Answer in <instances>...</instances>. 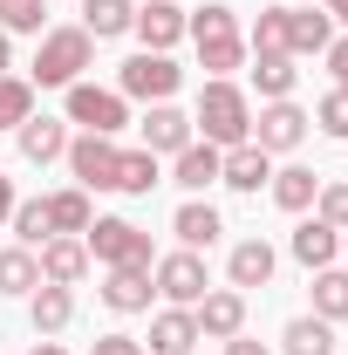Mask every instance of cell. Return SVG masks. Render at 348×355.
Segmentation results:
<instances>
[{"instance_id":"1","label":"cell","mask_w":348,"mask_h":355,"mask_svg":"<svg viewBox=\"0 0 348 355\" xmlns=\"http://www.w3.org/2000/svg\"><path fill=\"white\" fill-rule=\"evenodd\" d=\"M335 42V21L314 14V7H266L260 28H253V55H321Z\"/></svg>"},{"instance_id":"2","label":"cell","mask_w":348,"mask_h":355,"mask_svg":"<svg viewBox=\"0 0 348 355\" xmlns=\"http://www.w3.org/2000/svg\"><path fill=\"white\" fill-rule=\"evenodd\" d=\"M184 35L198 42V69H205V76L246 69V35H239V14H232L225 0H205L198 14H184Z\"/></svg>"},{"instance_id":"3","label":"cell","mask_w":348,"mask_h":355,"mask_svg":"<svg viewBox=\"0 0 348 355\" xmlns=\"http://www.w3.org/2000/svg\"><path fill=\"white\" fill-rule=\"evenodd\" d=\"M191 130H205V144H218V150L253 144V103H246V89L232 83V76H212V83L198 89V116H191Z\"/></svg>"},{"instance_id":"4","label":"cell","mask_w":348,"mask_h":355,"mask_svg":"<svg viewBox=\"0 0 348 355\" xmlns=\"http://www.w3.org/2000/svg\"><path fill=\"white\" fill-rule=\"evenodd\" d=\"M89 62H96L89 28H48L42 48H35V69H28V83H35V89H69V83H82Z\"/></svg>"},{"instance_id":"5","label":"cell","mask_w":348,"mask_h":355,"mask_svg":"<svg viewBox=\"0 0 348 355\" xmlns=\"http://www.w3.org/2000/svg\"><path fill=\"white\" fill-rule=\"evenodd\" d=\"M150 287L171 301V308H198L205 294H212V273H205V253H191V246H177L164 260H150Z\"/></svg>"},{"instance_id":"6","label":"cell","mask_w":348,"mask_h":355,"mask_svg":"<svg viewBox=\"0 0 348 355\" xmlns=\"http://www.w3.org/2000/svg\"><path fill=\"white\" fill-rule=\"evenodd\" d=\"M177 83H184V69H177L171 55H150V48L116 69V96H123V103H171Z\"/></svg>"},{"instance_id":"7","label":"cell","mask_w":348,"mask_h":355,"mask_svg":"<svg viewBox=\"0 0 348 355\" xmlns=\"http://www.w3.org/2000/svg\"><path fill=\"white\" fill-rule=\"evenodd\" d=\"M82 246H89V260H103V266H150L157 253H150V232L130 219H96L82 232Z\"/></svg>"},{"instance_id":"8","label":"cell","mask_w":348,"mask_h":355,"mask_svg":"<svg viewBox=\"0 0 348 355\" xmlns=\"http://www.w3.org/2000/svg\"><path fill=\"white\" fill-rule=\"evenodd\" d=\"M69 123H82L89 137H116L130 123V103L116 89H96V83H69Z\"/></svg>"},{"instance_id":"9","label":"cell","mask_w":348,"mask_h":355,"mask_svg":"<svg viewBox=\"0 0 348 355\" xmlns=\"http://www.w3.org/2000/svg\"><path fill=\"white\" fill-rule=\"evenodd\" d=\"M69 171H76V184L82 191H116V164H123V150H116V137H69Z\"/></svg>"},{"instance_id":"10","label":"cell","mask_w":348,"mask_h":355,"mask_svg":"<svg viewBox=\"0 0 348 355\" xmlns=\"http://www.w3.org/2000/svg\"><path fill=\"white\" fill-rule=\"evenodd\" d=\"M307 123H314V116H307L294 96H287V103H266L260 116H253V144H260L266 157H287V150H301Z\"/></svg>"},{"instance_id":"11","label":"cell","mask_w":348,"mask_h":355,"mask_svg":"<svg viewBox=\"0 0 348 355\" xmlns=\"http://www.w3.org/2000/svg\"><path fill=\"white\" fill-rule=\"evenodd\" d=\"M137 130H143V150H150V157H177V150L198 137V130H191V116H184L177 103H150Z\"/></svg>"},{"instance_id":"12","label":"cell","mask_w":348,"mask_h":355,"mask_svg":"<svg viewBox=\"0 0 348 355\" xmlns=\"http://www.w3.org/2000/svg\"><path fill=\"white\" fill-rule=\"evenodd\" d=\"M191 314H198V335H205V342H232V335L246 328V294H239V287H212Z\"/></svg>"},{"instance_id":"13","label":"cell","mask_w":348,"mask_h":355,"mask_svg":"<svg viewBox=\"0 0 348 355\" xmlns=\"http://www.w3.org/2000/svg\"><path fill=\"white\" fill-rule=\"evenodd\" d=\"M150 266H103V308L110 314H143L150 308Z\"/></svg>"},{"instance_id":"14","label":"cell","mask_w":348,"mask_h":355,"mask_svg":"<svg viewBox=\"0 0 348 355\" xmlns=\"http://www.w3.org/2000/svg\"><path fill=\"white\" fill-rule=\"evenodd\" d=\"M130 28L143 35V48H150V55H171V48L184 42V7H171V0H150V7H137Z\"/></svg>"},{"instance_id":"15","label":"cell","mask_w":348,"mask_h":355,"mask_svg":"<svg viewBox=\"0 0 348 355\" xmlns=\"http://www.w3.org/2000/svg\"><path fill=\"white\" fill-rule=\"evenodd\" d=\"M218 184H232V191H260V184H273V157H266L260 144H232V150L218 157Z\"/></svg>"},{"instance_id":"16","label":"cell","mask_w":348,"mask_h":355,"mask_svg":"<svg viewBox=\"0 0 348 355\" xmlns=\"http://www.w3.org/2000/svg\"><path fill=\"white\" fill-rule=\"evenodd\" d=\"M171 232H177V246L205 253V246H218V232H225V219H218V205H205V198H184V205L171 212Z\"/></svg>"},{"instance_id":"17","label":"cell","mask_w":348,"mask_h":355,"mask_svg":"<svg viewBox=\"0 0 348 355\" xmlns=\"http://www.w3.org/2000/svg\"><path fill=\"white\" fill-rule=\"evenodd\" d=\"M28 321H35V335H62V328L76 321V287H55V280H42V287L28 294Z\"/></svg>"},{"instance_id":"18","label":"cell","mask_w":348,"mask_h":355,"mask_svg":"<svg viewBox=\"0 0 348 355\" xmlns=\"http://www.w3.org/2000/svg\"><path fill=\"white\" fill-rule=\"evenodd\" d=\"M191 342H205L191 308H164V314H150V355H191Z\"/></svg>"},{"instance_id":"19","label":"cell","mask_w":348,"mask_h":355,"mask_svg":"<svg viewBox=\"0 0 348 355\" xmlns=\"http://www.w3.org/2000/svg\"><path fill=\"white\" fill-rule=\"evenodd\" d=\"M14 144H21L28 164H55V157L69 150V123H55V116H28V123L14 130Z\"/></svg>"},{"instance_id":"20","label":"cell","mask_w":348,"mask_h":355,"mask_svg":"<svg viewBox=\"0 0 348 355\" xmlns=\"http://www.w3.org/2000/svg\"><path fill=\"white\" fill-rule=\"evenodd\" d=\"M273 246H266V239H239V246H232V260H225V280H232V287H239V294H246V287H266V280H273Z\"/></svg>"},{"instance_id":"21","label":"cell","mask_w":348,"mask_h":355,"mask_svg":"<svg viewBox=\"0 0 348 355\" xmlns=\"http://www.w3.org/2000/svg\"><path fill=\"white\" fill-rule=\"evenodd\" d=\"M218 157H225L218 144H198V137H191V144L171 157V184H184V191H205V184H218Z\"/></svg>"},{"instance_id":"22","label":"cell","mask_w":348,"mask_h":355,"mask_svg":"<svg viewBox=\"0 0 348 355\" xmlns=\"http://www.w3.org/2000/svg\"><path fill=\"white\" fill-rule=\"evenodd\" d=\"M48 225H55V239H82L89 225H96L82 184H69V191H48Z\"/></svg>"},{"instance_id":"23","label":"cell","mask_w":348,"mask_h":355,"mask_svg":"<svg viewBox=\"0 0 348 355\" xmlns=\"http://www.w3.org/2000/svg\"><path fill=\"white\" fill-rule=\"evenodd\" d=\"M335 253H342V232L321 219H301L294 225V260L307 266V273H321V266H335Z\"/></svg>"},{"instance_id":"24","label":"cell","mask_w":348,"mask_h":355,"mask_svg":"<svg viewBox=\"0 0 348 355\" xmlns=\"http://www.w3.org/2000/svg\"><path fill=\"white\" fill-rule=\"evenodd\" d=\"M280 349H287V355H335V321H321V314H294V321L280 328Z\"/></svg>"},{"instance_id":"25","label":"cell","mask_w":348,"mask_h":355,"mask_svg":"<svg viewBox=\"0 0 348 355\" xmlns=\"http://www.w3.org/2000/svg\"><path fill=\"white\" fill-rule=\"evenodd\" d=\"M82 273H89V246H82V239H48V246H42V280L76 287Z\"/></svg>"},{"instance_id":"26","label":"cell","mask_w":348,"mask_h":355,"mask_svg":"<svg viewBox=\"0 0 348 355\" xmlns=\"http://www.w3.org/2000/svg\"><path fill=\"white\" fill-rule=\"evenodd\" d=\"M130 21H137V0H82L89 42H116V35H130Z\"/></svg>"},{"instance_id":"27","label":"cell","mask_w":348,"mask_h":355,"mask_svg":"<svg viewBox=\"0 0 348 355\" xmlns=\"http://www.w3.org/2000/svg\"><path fill=\"white\" fill-rule=\"evenodd\" d=\"M301 83V69H294V55H253V89H260L266 103H287Z\"/></svg>"},{"instance_id":"28","label":"cell","mask_w":348,"mask_h":355,"mask_svg":"<svg viewBox=\"0 0 348 355\" xmlns=\"http://www.w3.org/2000/svg\"><path fill=\"white\" fill-rule=\"evenodd\" d=\"M314 191H321V171H307V164L273 171V205H280V212H307V205H314Z\"/></svg>"},{"instance_id":"29","label":"cell","mask_w":348,"mask_h":355,"mask_svg":"<svg viewBox=\"0 0 348 355\" xmlns=\"http://www.w3.org/2000/svg\"><path fill=\"white\" fill-rule=\"evenodd\" d=\"M42 287V260L28 246H7L0 253V294H35Z\"/></svg>"},{"instance_id":"30","label":"cell","mask_w":348,"mask_h":355,"mask_svg":"<svg viewBox=\"0 0 348 355\" xmlns=\"http://www.w3.org/2000/svg\"><path fill=\"white\" fill-rule=\"evenodd\" d=\"M314 314L321 321H348V273L342 266H321L314 273Z\"/></svg>"},{"instance_id":"31","label":"cell","mask_w":348,"mask_h":355,"mask_svg":"<svg viewBox=\"0 0 348 355\" xmlns=\"http://www.w3.org/2000/svg\"><path fill=\"white\" fill-rule=\"evenodd\" d=\"M150 184H164V178H157V157H150V150H123L116 191H123V198H150Z\"/></svg>"},{"instance_id":"32","label":"cell","mask_w":348,"mask_h":355,"mask_svg":"<svg viewBox=\"0 0 348 355\" xmlns=\"http://www.w3.org/2000/svg\"><path fill=\"white\" fill-rule=\"evenodd\" d=\"M35 116V83L28 76H0V130H21Z\"/></svg>"},{"instance_id":"33","label":"cell","mask_w":348,"mask_h":355,"mask_svg":"<svg viewBox=\"0 0 348 355\" xmlns=\"http://www.w3.org/2000/svg\"><path fill=\"white\" fill-rule=\"evenodd\" d=\"M7 225L21 232V246H48V239H55V225H48V198H21Z\"/></svg>"},{"instance_id":"34","label":"cell","mask_w":348,"mask_h":355,"mask_svg":"<svg viewBox=\"0 0 348 355\" xmlns=\"http://www.w3.org/2000/svg\"><path fill=\"white\" fill-rule=\"evenodd\" d=\"M48 0H0V35H48Z\"/></svg>"},{"instance_id":"35","label":"cell","mask_w":348,"mask_h":355,"mask_svg":"<svg viewBox=\"0 0 348 355\" xmlns=\"http://www.w3.org/2000/svg\"><path fill=\"white\" fill-rule=\"evenodd\" d=\"M314 219L321 225H335V232H348V178H321V191H314Z\"/></svg>"},{"instance_id":"36","label":"cell","mask_w":348,"mask_h":355,"mask_svg":"<svg viewBox=\"0 0 348 355\" xmlns=\"http://www.w3.org/2000/svg\"><path fill=\"white\" fill-rule=\"evenodd\" d=\"M314 123H321V137H342L348 144V89H328V96L314 103Z\"/></svg>"},{"instance_id":"37","label":"cell","mask_w":348,"mask_h":355,"mask_svg":"<svg viewBox=\"0 0 348 355\" xmlns=\"http://www.w3.org/2000/svg\"><path fill=\"white\" fill-rule=\"evenodd\" d=\"M321 55H328V76H335V89H348V35H335Z\"/></svg>"},{"instance_id":"38","label":"cell","mask_w":348,"mask_h":355,"mask_svg":"<svg viewBox=\"0 0 348 355\" xmlns=\"http://www.w3.org/2000/svg\"><path fill=\"white\" fill-rule=\"evenodd\" d=\"M89 355H143V342H137V335H96Z\"/></svg>"},{"instance_id":"39","label":"cell","mask_w":348,"mask_h":355,"mask_svg":"<svg viewBox=\"0 0 348 355\" xmlns=\"http://www.w3.org/2000/svg\"><path fill=\"white\" fill-rule=\"evenodd\" d=\"M225 355H273V349H266V342H253V335H246V328H239V335H232V342H225Z\"/></svg>"},{"instance_id":"40","label":"cell","mask_w":348,"mask_h":355,"mask_svg":"<svg viewBox=\"0 0 348 355\" xmlns=\"http://www.w3.org/2000/svg\"><path fill=\"white\" fill-rule=\"evenodd\" d=\"M14 205H21V198H14V178H7V171H0V225H7V219H14Z\"/></svg>"},{"instance_id":"41","label":"cell","mask_w":348,"mask_h":355,"mask_svg":"<svg viewBox=\"0 0 348 355\" xmlns=\"http://www.w3.org/2000/svg\"><path fill=\"white\" fill-rule=\"evenodd\" d=\"M321 14H328V21H342V28H348V0H321Z\"/></svg>"},{"instance_id":"42","label":"cell","mask_w":348,"mask_h":355,"mask_svg":"<svg viewBox=\"0 0 348 355\" xmlns=\"http://www.w3.org/2000/svg\"><path fill=\"white\" fill-rule=\"evenodd\" d=\"M28 355H69V349H62L55 335H42V342H35V349H28Z\"/></svg>"},{"instance_id":"43","label":"cell","mask_w":348,"mask_h":355,"mask_svg":"<svg viewBox=\"0 0 348 355\" xmlns=\"http://www.w3.org/2000/svg\"><path fill=\"white\" fill-rule=\"evenodd\" d=\"M14 69V35H0V76Z\"/></svg>"}]
</instances>
